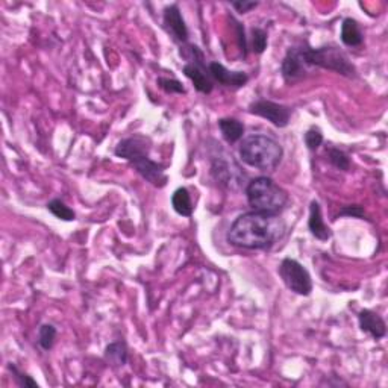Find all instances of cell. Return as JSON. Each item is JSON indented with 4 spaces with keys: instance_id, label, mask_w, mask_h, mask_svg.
Wrapping results in <instances>:
<instances>
[{
    "instance_id": "cb8c5ba5",
    "label": "cell",
    "mask_w": 388,
    "mask_h": 388,
    "mask_svg": "<svg viewBox=\"0 0 388 388\" xmlns=\"http://www.w3.org/2000/svg\"><path fill=\"white\" fill-rule=\"evenodd\" d=\"M158 85L161 90H164L167 94H185L187 90L183 85V82L173 78H158Z\"/></svg>"
},
{
    "instance_id": "d6986e66",
    "label": "cell",
    "mask_w": 388,
    "mask_h": 388,
    "mask_svg": "<svg viewBox=\"0 0 388 388\" xmlns=\"http://www.w3.org/2000/svg\"><path fill=\"white\" fill-rule=\"evenodd\" d=\"M171 206L179 216L184 217H192L193 216V202H192V196H189L188 189L185 187H179L178 189H175V193L171 194Z\"/></svg>"
},
{
    "instance_id": "5bb4252c",
    "label": "cell",
    "mask_w": 388,
    "mask_h": 388,
    "mask_svg": "<svg viewBox=\"0 0 388 388\" xmlns=\"http://www.w3.org/2000/svg\"><path fill=\"white\" fill-rule=\"evenodd\" d=\"M358 323L362 332L369 334L373 340H381L387 335L385 320L371 310H362L358 314Z\"/></svg>"
},
{
    "instance_id": "30bf717a",
    "label": "cell",
    "mask_w": 388,
    "mask_h": 388,
    "mask_svg": "<svg viewBox=\"0 0 388 388\" xmlns=\"http://www.w3.org/2000/svg\"><path fill=\"white\" fill-rule=\"evenodd\" d=\"M162 23H164V29L167 31V34L173 38L175 43L179 44L187 43L189 32L183 17V12H180L179 6L176 3L166 6V10H164L162 14Z\"/></svg>"
},
{
    "instance_id": "e0dca14e",
    "label": "cell",
    "mask_w": 388,
    "mask_h": 388,
    "mask_svg": "<svg viewBox=\"0 0 388 388\" xmlns=\"http://www.w3.org/2000/svg\"><path fill=\"white\" fill-rule=\"evenodd\" d=\"M219 129L221 132L225 142L229 144L238 143L244 135V125L237 119L233 117H225L219 120Z\"/></svg>"
},
{
    "instance_id": "603a6c76",
    "label": "cell",
    "mask_w": 388,
    "mask_h": 388,
    "mask_svg": "<svg viewBox=\"0 0 388 388\" xmlns=\"http://www.w3.org/2000/svg\"><path fill=\"white\" fill-rule=\"evenodd\" d=\"M251 34H252V52L257 55L264 53V51L267 49V43H269L267 32L262 28H252Z\"/></svg>"
},
{
    "instance_id": "7402d4cb",
    "label": "cell",
    "mask_w": 388,
    "mask_h": 388,
    "mask_svg": "<svg viewBox=\"0 0 388 388\" xmlns=\"http://www.w3.org/2000/svg\"><path fill=\"white\" fill-rule=\"evenodd\" d=\"M47 210L51 211L56 219H60L62 221H73L76 219V214L71 208H69L61 199H53L47 203Z\"/></svg>"
},
{
    "instance_id": "277c9868",
    "label": "cell",
    "mask_w": 388,
    "mask_h": 388,
    "mask_svg": "<svg viewBox=\"0 0 388 388\" xmlns=\"http://www.w3.org/2000/svg\"><path fill=\"white\" fill-rule=\"evenodd\" d=\"M302 55L308 67H320L325 70L335 71L346 78L357 76V69L351 62L349 56L337 46H321L311 47L308 44H302Z\"/></svg>"
},
{
    "instance_id": "ba28073f",
    "label": "cell",
    "mask_w": 388,
    "mask_h": 388,
    "mask_svg": "<svg viewBox=\"0 0 388 388\" xmlns=\"http://www.w3.org/2000/svg\"><path fill=\"white\" fill-rule=\"evenodd\" d=\"M280 73L282 78L288 84L302 81L307 73H310L308 64L305 62L302 55V46H293L287 51L282 64H280Z\"/></svg>"
},
{
    "instance_id": "ac0fdd59",
    "label": "cell",
    "mask_w": 388,
    "mask_h": 388,
    "mask_svg": "<svg viewBox=\"0 0 388 388\" xmlns=\"http://www.w3.org/2000/svg\"><path fill=\"white\" fill-rule=\"evenodd\" d=\"M128 358H129L128 344L123 340L112 341L105 348V360L108 361L111 366L123 367L128 362Z\"/></svg>"
},
{
    "instance_id": "83f0119b",
    "label": "cell",
    "mask_w": 388,
    "mask_h": 388,
    "mask_svg": "<svg viewBox=\"0 0 388 388\" xmlns=\"http://www.w3.org/2000/svg\"><path fill=\"white\" fill-rule=\"evenodd\" d=\"M230 22L234 23V28L237 31V41H238V46H240L242 49V52L244 53L246 56V52H247V40H246V34H244V28H243V24L240 22H237L234 17H230Z\"/></svg>"
},
{
    "instance_id": "7a4b0ae2",
    "label": "cell",
    "mask_w": 388,
    "mask_h": 388,
    "mask_svg": "<svg viewBox=\"0 0 388 388\" xmlns=\"http://www.w3.org/2000/svg\"><path fill=\"white\" fill-rule=\"evenodd\" d=\"M284 149L273 137L252 134L240 144V158L247 166L261 171H275L282 161Z\"/></svg>"
},
{
    "instance_id": "f1b7e54d",
    "label": "cell",
    "mask_w": 388,
    "mask_h": 388,
    "mask_svg": "<svg viewBox=\"0 0 388 388\" xmlns=\"http://www.w3.org/2000/svg\"><path fill=\"white\" fill-rule=\"evenodd\" d=\"M258 5H260L258 2H249V0H237V2H230V6H233L238 14H247L249 11L255 10Z\"/></svg>"
},
{
    "instance_id": "ffe728a7",
    "label": "cell",
    "mask_w": 388,
    "mask_h": 388,
    "mask_svg": "<svg viewBox=\"0 0 388 388\" xmlns=\"http://www.w3.org/2000/svg\"><path fill=\"white\" fill-rule=\"evenodd\" d=\"M326 155L329 162L338 170L348 171L351 169V158L349 155L338 147H326Z\"/></svg>"
},
{
    "instance_id": "44dd1931",
    "label": "cell",
    "mask_w": 388,
    "mask_h": 388,
    "mask_svg": "<svg viewBox=\"0 0 388 388\" xmlns=\"http://www.w3.org/2000/svg\"><path fill=\"white\" fill-rule=\"evenodd\" d=\"M56 328L51 323L41 325L38 329V344L43 351H51L56 340Z\"/></svg>"
},
{
    "instance_id": "d4e9b609",
    "label": "cell",
    "mask_w": 388,
    "mask_h": 388,
    "mask_svg": "<svg viewBox=\"0 0 388 388\" xmlns=\"http://www.w3.org/2000/svg\"><path fill=\"white\" fill-rule=\"evenodd\" d=\"M305 144L310 149V151H317V149L323 144V134L321 130L316 126L310 128L307 132H305Z\"/></svg>"
},
{
    "instance_id": "8992f818",
    "label": "cell",
    "mask_w": 388,
    "mask_h": 388,
    "mask_svg": "<svg viewBox=\"0 0 388 388\" xmlns=\"http://www.w3.org/2000/svg\"><path fill=\"white\" fill-rule=\"evenodd\" d=\"M211 175L217 180V184L226 187L229 189H238L246 179L242 167L233 160V155H219L212 156L211 162Z\"/></svg>"
},
{
    "instance_id": "8fae6325",
    "label": "cell",
    "mask_w": 388,
    "mask_h": 388,
    "mask_svg": "<svg viewBox=\"0 0 388 388\" xmlns=\"http://www.w3.org/2000/svg\"><path fill=\"white\" fill-rule=\"evenodd\" d=\"M184 74L193 82L194 88L202 94H210L214 90V79L211 78L210 70L205 64V58L184 65Z\"/></svg>"
},
{
    "instance_id": "4fadbf2b",
    "label": "cell",
    "mask_w": 388,
    "mask_h": 388,
    "mask_svg": "<svg viewBox=\"0 0 388 388\" xmlns=\"http://www.w3.org/2000/svg\"><path fill=\"white\" fill-rule=\"evenodd\" d=\"M130 166L138 171L140 176L146 179L147 183H151L153 187L162 188L167 185L169 178L166 175V171H164V167L161 166V164L152 161L149 156H146V158L140 160L134 164H130Z\"/></svg>"
},
{
    "instance_id": "3957f363",
    "label": "cell",
    "mask_w": 388,
    "mask_h": 388,
    "mask_svg": "<svg viewBox=\"0 0 388 388\" xmlns=\"http://www.w3.org/2000/svg\"><path fill=\"white\" fill-rule=\"evenodd\" d=\"M246 197L253 211L279 214L288 203V193L269 176H258L246 185Z\"/></svg>"
},
{
    "instance_id": "6da1fadb",
    "label": "cell",
    "mask_w": 388,
    "mask_h": 388,
    "mask_svg": "<svg viewBox=\"0 0 388 388\" xmlns=\"http://www.w3.org/2000/svg\"><path fill=\"white\" fill-rule=\"evenodd\" d=\"M287 223L279 214L251 211L238 216L230 225L226 240L247 251H266L285 237Z\"/></svg>"
},
{
    "instance_id": "9c48e42d",
    "label": "cell",
    "mask_w": 388,
    "mask_h": 388,
    "mask_svg": "<svg viewBox=\"0 0 388 388\" xmlns=\"http://www.w3.org/2000/svg\"><path fill=\"white\" fill-rule=\"evenodd\" d=\"M151 146L152 142L149 137L144 135H132L128 137L125 140H121V142L115 147V156H119V158H123L129 161L130 164H134L140 160L146 158L149 156V152H151Z\"/></svg>"
},
{
    "instance_id": "5b68a950",
    "label": "cell",
    "mask_w": 388,
    "mask_h": 388,
    "mask_svg": "<svg viewBox=\"0 0 388 388\" xmlns=\"http://www.w3.org/2000/svg\"><path fill=\"white\" fill-rule=\"evenodd\" d=\"M278 273L288 290L299 296H310L312 292V279L310 271L293 258H284L279 264Z\"/></svg>"
},
{
    "instance_id": "52a82bcc",
    "label": "cell",
    "mask_w": 388,
    "mask_h": 388,
    "mask_svg": "<svg viewBox=\"0 0 388 388\" xmlns=\"http://www.w3.org/2000/svg\"><path fill=\"white\" fill-rule=\"evenodd\" d=\"M249 112L253 115H258V117L266 119L276 128H287L288 123H290L293 111L292 108H288V106L282 103L260 99V101H255L249 105Z\"/></svg>"
},
{
    "instance_id": "9a60e30c",
    "label": "cell",
    "mask_w": 388,
    "mask_h": 388,
    "mask_svg": "<svg viewBox=\"0 0 388 388\" xmlns=\"http://www.w3.org/2000/svg\"><path fill=\"white\" fill-rule=\"evenodd\" d=\"M308 229L310 233L314 235L320 242H328L332 237L331 228H329L323 216H321V208L317 201H312L310 203V217H308Z\"/></svg>"
},
{
    "instance_id": "484cf974",
    "label": "cell",
    "mask_w": 388,
    "mask_h": 388,
    "mask_svg": "<svg viewBox=\"0 0 388 388\" xmlns=\"http://www.w3.org/2000/svg\"><path fill=\"white\" fill-rule=\"evenodd\" d=\"M8 369H10V371H11L12 376H14V381L17 382V385L24 387V388H26V387H38L37 381H34V379H32L29 375L23 373V371L17 366H14L12 362H10V364H8Z\"/></svg>"
},
{
    "instance_id": "7c38bea8",
    "label": "cell",
    "mask_w": 388,
    "mask_h": 388,
    "mask_svg": "<svg viewBox=\"0 0 388 388\" xmlns=\"http://www.w3.org/2000/svg\"><path fill=\"white\" fill-rule=\"evenodd\" d=\"M208 70L211 78L223 87L242 88L249 82V76H247L246 71H230L220 62H210Z\"/></svg>"
},
{
    "instance_id": "2e32d148",
    "label": "cell",
    "mask_w": 388,
    "mask_h": 388,
    "mask_svg": "<svg viewBox=\"0 0 388 388\" xmlns=\"http://www.w3.org/2000/svg\"><path fill=\"white\" fill-rule=\"evenodd\" d=\"M341 41L344 46L348 47H360L364 43V34L360 28V23L355 19H344L341 24Z\"/></svg>"
},
{
    "instance_id": "4316f807",
    "label": "cell",
    "mask_w": 388,
    "mask_h": 388,
    "mask_svg": "<svg viewBox=\"0 0 388 388\" xmlns=\"http://www.w3.org/2000/svg\"><path fill=\"white\" fill-rule=\"evenodd\" d=\"M340 217H355V219H364L366 211L361 205H348L338 214Z\"/></svg>"
}]
</instances>
